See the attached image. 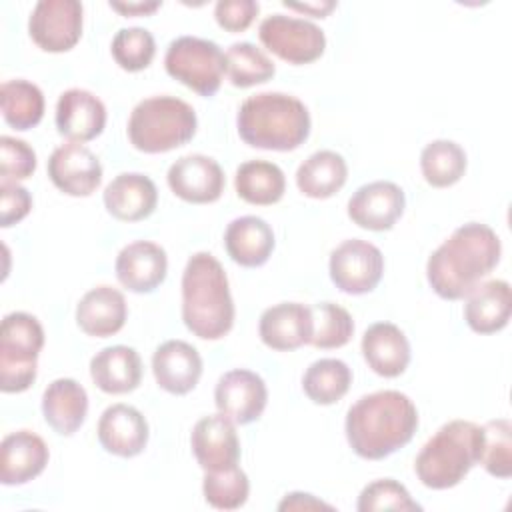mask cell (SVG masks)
I'll use <instances>...</instances> for the list:
<instances>
[{
	"instance_id": "6da1fadb",
	"label": "cell",
	"mask_w": 512,
	"mask_h": 512,
	"mask_svg": "<svg viewBox=\"0 0 512 512\" xmlns=\"http://www.w3.org/2000/svg\"><path fill=\"white\" fill-rule=\"evenodd\" d=\"M500 254V238L488 224H462L428 258V284L440 298L460 300L496 268Z\"/></svg>"
},
{
	"instance_id": "7a4b0ae2",
	"label": "cell",
	"mask_w": 512,
	"mask_h": 512,
	"mask_svg": "<svg viewBox=\"0 0 512 512\" xmlns=\"http://www.w3.org/2000/svg\"><path fill=\"white\" fill-rule=\"evenodd\" d=\"M344 428L354 454L364 460H382L412 440L418 410L406 394L378 390L350 406Z\"/></svg>"
},
{
	"instance_id": "3957f363",
	"label": "cell",
	"mask_w": 512,
	"mask_h": 512,
	"mask_svg": "<svg viewBox=\"0 0 512 512\" xmlns=\"http://www.w3.org/2000/svg\"><path fill=\"white\" fill-rule=\"evenodd\" d=\"M182 320L202 340L224 338L234 324L228 276L210 252H196L182 272Z\"/></svg>"
},
{
	"instance_id": "277c9868",
	"label": "cell",
	"mask_w": 512,
	"mask_h": 512,
	"mask_svg": "<svg viewBox=\"0 0 512 512\" xmlns=\"http://www.w3.org/2000/svg\"><path fill=\"white\" fill-rule=\"evenodd\" d=\"M236 128L252 148L288 152L310 136V112L296 96L260 92L240 104Z\"/></svg>"
},
{
	"instance_id": "5b68a950",
	"label": "cell",
	"mask_w": 512,
	"mask_h": 512,
	"mask_svg": "<svg viewBox=\"0 0 512 512\" xmlns=\"http://www.w3.org/2000/svg\"><path fill=\"white\" fill-rule=\"evenodd\" d=\"M482 426L470 420H450L422 446L414 470L418 480L432 490H446L464 480L480 464Z\"/></svg>"
},
{
	"instance_id": "8992f818",
	"label": "cell",
	"mask_w": 512,
	"mask_h": 512,
	"mask_svg": "<svg viewBox=\"0 0 512 512\" xmlns=\"http://www.w3.org/2000/svg\"><path fill=\"white\" fill-rule=\"evenodd\" d=\"M194 108L176 96H152L138 102L128 120L130 144L146 154L184 146L196 134Z\"/></svg>"
},
{
	"instance_id": "52a82bcc",
	"label": "cell",
	"mask_w": 512,
	"mask_h": 512,
	"mask_svg": "<svg viewBox=\"0 0 512 512\" xmlns=\"http://www.w3.org/2000/svg\"><path fill=\"white\" fill-rule=\"evenodd\" d=\"M44 346V330L36 316L10 312L0 326V390L24 392L36 380L38 354Z\"/></svg>"
},
{
	"instance_id": "ba28073f",
	"label": "cell",
	"mask_w": 512,
	"mask_h": 512,
	"mask_svg": "<svg viewBox=\"0 0 512 512\" xmlns=\"http://www.w3.org/2000/svg\"><path fill=\"white\" fill-rule=\"evenodd\" d=\"M164 68L174 80L210 98L220 90L226 74V54L212 40L180 36L168 44Z\"/></svg>"
},
{
	"instance_id": "9c48e42d",
	"label": "cell",
	"mask_w": 512,
	"mask_h": 512,
	"mask_svg": "<svg viewBox=\"0 0 512 512\" xmlns=\"http://www.w3.org/2000/svg\"><path fill=\"white\" fill-rule=\"evenodd\" d=\"M260 42L266 50L288 64H310L324 54L326 36L310 20L272 14L258 26Z\"/></svg>"
},
{
	"instance_id": "30bf717a",
	"label": "cell",
	"mask_w": 512,
	"mask_h": 512,
	"mask_svg": "<svg viewBox=\"0 0 512 512\" xmlns=\"http://www.w3.org/2000/svg\"><path fill=\"white\" fill-rule=\"evenodd\" d=\"M330 280L346 294L372 292L384 274V256L366 240H344L330 254Z\"/></svg>"
},
{
	"instance_id": "8fae6325",
	"label": "cell",
	"mask_w": 512,
	"mask_h": 512,
	"mask_svg": "<svg viewBox=\"0 0 512 512\" xmlns=\"http://www.w3.org/2000/svg\"><path fill=\"white\" fill-rule=\"evenodd\" d=\"M82 14L78 0H40L28 20L30 38L44 52H68L82 36Z\"/></svg>"
},
{
	"instance_id": "7c38bea8",
	"label": "cell",
	"mask_w": 512,
	"mask_h": 512,
	"mask_svg": "<svg viewBox=\"0 0 512 512\" xmlns=\"http://www.w3.org/2000/svg\"><path fill=\"white\" fill-rule=\"evenodd\" d=\"M214 402L218 412L234 424H250L262 416L268 402V388L260 374L236 368L220 376L214 388Z\"/></svg>"
},
{
	"instance_id": "4fadbf2b",
	"label": "cell",
	"mask_w": 512,
	"mask_h": 512,
	"mask_svg": "<svg viewBox=\"0 0 512 512\" xmlns=\"http://www.w3.org/2000/svg\"><path fill=\"white\" fill-rule=\"evenodd\" d=\"M406 206L404 190L388 180H376L360 186L348 200V218L372 232L390 230Z\"/></svg>"
},
{
	"instance_id": "5bb4252c",
	"label": "cell",
	"mask_w": 512,
	"mask_h": 512,
	"mask_svg": "<svg viewBox=\"0 0 512 512\" xmlns=\"http://www.w3.org/2000/svg\"><path fill=\"white\" fill-rule=\"evenodd\" d=\"M48 176L68 196H90L102 182V164L88 146L68 142L48 158Z\"/></svg>"
},
{
	"instance_id": "9a60e30c",
	"label": "cell",
	"mask_w": 512,
	"mask_h": 512,
	"mask_svg": "<svg viewBox=\"0 0 512 512\" xmlns=\"http://www.w3.org/2000/svg\"><path fill=\"white\" fill-rule=\"evenodd\" d=\"M190 444L204 472H220L238 466L240 442L236 424L220 412L204 416L194 424Z\"/></svg>"
},
{
	"instance_id": "2e32d148",
	"label": "cell",
	"mask_w": 512,
	"mask_h": 512,
	"mask_svg": "<svg viewBox=\"0 0 512 512\" xmlns=\"http://www.w3.org/2000/svg\"><path fill=\"white\" fill-rule=\"evenodd\" d=\"M170 190L190 204L216 202L224 192V172L220 164L204 154L178 158L166 174Z\"/></svg>"
},
{
	"instance_id": "e0dca14e",
	"label": "cell",
	"mask_w": 512,
	"mask_h": 512,
	"mask_svg": "<svg viewBox=\"0 0 512 512\" xmlns=\"http://www.w3.org/2000/svg\"><path fill=\"white\" fill-rule=\"evenodd\" d=\"M118 282L136 294H148L156 290L168 272L166 250L150 240H136L120 250L116 256Z\"/></svg>"
},
{
	"instance_id": "ac0fdd59",
	"label": "cell",
	"mask_w": 512,
	"mask_h": 512,
	"mask_svg": "<svg viewBox=\"0 0 512 512\" xmlns=\"http://www.w3.org/2000/svg\"><path fill=\"white\" fill-rule=\"evenodd\" d=\"M106 126L104 102L84 90L70 88L60 94L56 102V128L70 142H90L102 134Z\"/></svg>"
},
{
	"instance_id": "d6986e66",
	"label": "cell",
	"mask_w": 512,
	"mask_h": 512,
	"mask_svg": "<svg viewBox=\"0 0 512 512\" xmlns=\"http://www.w3.org/2000/svg\"><path fill=\"white\" fill-rule=\"evenodd\" d=\"M148 422L144 414L130 404L108 406L98 420V442L120 458L138 456L148 444Z\"/></svg>"
},
{
	"instance_id": "ffe728a7",
	"label": "cell",
	"mask_w": 512,
	"mask_h": 512,
	"mask_svg": "<svg viewBox=\"0 0 512 512\" xmlns=\"http://www.w3.org/2000/svg\"><path fill=\"white\" fill-rule=\"evenodd\" d=\"M312 312L310 306L300 302H280L266 308L258 322L260 340L280 352L296 350L310 344L312 338Z\"/></svg>"
},
{
	"instance_id": "44dd1931",
	"label": "cell",
	"mask_w": 512,
	"mask_h": 512,
	"mask_svg": "<svg viewBox=\"0 0 512 512\" xmlns=\"http://www.w3.org/2000/svg\"><path fill=\"white\" fill-rule=\"evenodd\" d=\"M156 384L176 396L196 388L202 376V358L198 350L184 340H166L152 356Z\"/></svg>"
},
{
	"instance_id": "7402d4cb",
	"label": "cell",
	"mask_w": 512,
	"mask_h": 512,
	"mask_svg": "<svg viewBox=\"0 0 512 512\" xmlns=\"http://www.w3.org/2000/svg\"><path fill=\"white\" fill-rule=\"evenodd\" d=\"M48 458V446L38 434L30 430L10 432L0 444L2 484L18 486L34 480L46 468Z\"/></svg>"
},
{
	"instance_id": "603a6c76",
	"label": "cell",
	"mask_w": 512,
	"mask_h": 512,
	"mask_svg": "<svg viewBox=\"0 0 512 512\" xmlns=\"http://www.w3.org/2000/svg\"><path fill=\"white\" fill-rule=\"evenodd\" d=\"M158 204L156 184L138 172L118 174L104 190V206L108 214L122 222H138L148 218Z\"/></svg>"
},
{
	"instance_id": "cb8c5ba5",
	"label": "cell",
	"mask_w": 512,
	"mask_h": 512,
	"mask_svg": "<svg viewBox=\"0 0 512 512\" xmlns=\"http://www.w3.org/2000/svg\"><path fill=\"white\" fill-rule=\"evenodd\" d=\"M366 364L384 378L400 376L410 364V342L392 322H376L362 336Z\"/></svg>"
},
{
	"instance_id": "d4e9b609",
	"label": "cell",
	"mask_w": 512,
	"mask_h": 512,
	"mask_svg": "<svg viewBox=\"0 0 512 512\" xmlns=\"http://www.w3.org/2000/svg\"><path fill=\"white\" fill-rule=\"evenodd\" d=\"M126 316V298L112 286H96L88 290L76 306V322L80 330L96 338H108L122 330Z\"/></svg>"
},
{
	"instance_id": "484cf974",
	"label": "cell",
	"mask_w": 512,
	"mask_h": 512,
	"mask_svg": "<svg viewBox=\"0 0 512 512\" xmlns=\"http://www.w3.org/2000/svg\"><path fill=\"white\" fill-rule=\"evenodd\" d=\"M90 376L102 392L126 394L136 390L142 380V360L130 346H106L92 356Z\"/></svg>"
},
{
	"instance_id": "4316f807",
	"label": "cell",
	"mask_w": 512,
	"mask_h": 512,
	"mask_svg": "<svg viewBox=\"0 0 512 512\" xmlns=\"http://www.w3.org/2000/svg\"><path fill=\"white\" fill-rule=\"evenodd\" d=\"M42 414L54 432L72 436L88 414V394L84 386L72 378L50 382L42 394Z\"/></svg>"
},
{
	"instance_id": "83f0119b",
	"label": "cell",
	"mask_w": 512,
	"mask_h": 512,
	"mask_svg": "<svg viewBox=\"0 0 512 512\" xmlns=\"http://www.w3.org/2000/svg\"><path fill=\"white\" fill-rule=\"evenodd\" d=\"M274 232L264 218L240 216L234 218L224 232L228 256L246 268H256L268 262L274 250Z\"/></svg>"
},
{
	"instance_id": "f1b7e54d",
	"label": "cell",
	"mask_w": 512,
	"mask_h": 512,
	"mask_svg": "<svg viewBox=\"0 0 512 512\" xmlns=\"http://www.w3.org/2000/svg\"><path fill=\"white\" fill-rule=\"evenodd\" d=\"M512 292L506 280L478 284L464 304V320L476 334H494L510 320Z\"/></svg>"
},
{
	"instance_id": "f546056e",
	"label": "cell",
	"mask_w": 512,
	"mask_h": 512,
	"mask_svg": "<svg viewBox=\"0 0 512 512\" xmlns=\"http://www.w3.org/2000/svg\"><path fill=\"white\" fill-rule=\"evenodd\" d=\"M348 178L346 160L334 150H318L310 154L296 170L298 190L316 200L334 196Z\"/></svg>"
},
{
	"instance_id": "4dcf8cb0",
	"label": "cell",
	"mask_w": 512,
	"mask_h": 512,
	"mask_svg": "<svg viewBox=\"0 0 512 512\" xmlns=\"http://www.w3.org/2000/svg\"><path fill=\"white\" fill-rule=\"evenodd\" d=\"M236 194L256 206L276 204L286 190V178L278 164L268 160H248L238 166L234 176Z\"/></svg>"
},
{
	"instance_id": "1f68e13d",
	"label": "cell",
	"mask_w": 512,
	"mask_h": 512,
	"mask_svg": "<svg viewBox=\"0 0 512 512\" xmlns=\"http://www.w3.org/2000/svg\"><path fill=\"white\" fill-rule=\"evenodd\" d=\"M0 108L8 126L30 130L44 116V94L28 80H6L0 86Z\"/></svg>"
},
{
	"instance_id": "d6a6232c",
	"label": "cell",
	"mask_w": 512,
	"mask_h": 512,
	"mask_svg": "<svg viewBox=\"0 0 512 512\" xmlns=\"http://www.w3.org/2000/svg\"><path fill=\"white\" fill-rule=\"evenodd\" d=\"M352 384V372L346 362L338 358H320L312 362L302 376V390L314 404L338 402Z\"/></svg>"
},
{
	"instance_id": "836d02e7",
	"label": "cell",
	"mask_w": 512,
	"mask_h": 512,
	"mask_svg": "<svg viewBox=\"0 0 512 512\" xmlns=\"http://www.w3.org/2000/svg\"><path fill=\"white\" fill-rule=\"evenodd\" d=\"M424 180L434 188L456 184L466 172V152L452 140H432L420 154Z\"/></svg>"
},
{
	"instance_id": "e575fe53",
	"label": "cell",
	"mask_w": 512,
	"mask_h": 512,
	"mask_svg": "<svg viewBox=\"0 0 512 512\" xmlns=\"http://www.w3.org/2000/svg\"><path fill=\"white\" fill-rule=\"evenodd\" d=\"M274 72V62L252 42H234L226 50V74L236 88L264 84Z\"/></svg>"
},
{
	"instance_id": "d590c367",
	"label": "cell",
	"mask_w": 512,
	"mask_h": 512,
	"mask_svg": "<svg viewBox=\"0 0 512 512\" xmlns=\"http://www.w3.org/2000/svg\"><path fill=\"white\" fill-rule=\"evenodd\" d=\"M312 338L310 344L320 350L340 348L350 342L354 334V320L350 312L334 302H318L310 306Z\"/></svg>"
},
{
	"instance_id": "8d00e7d4",
	"label": "cell",
	"mask_w": 512,
	"mask_h": 512,
	"mask_svg": "<svg viewBox=\"0 0 512 512\" xmlns=\"http://www.w3.org/2000/svg\"><path fill=\"white\" fill-rule=\"evenodd\" d=\"M480 464L496 478L512 476V424L508 418H496L482 426Z\"/></svg>"
},
{
	"instance_id": "74e56055",
	"label": "cell",
	"mask_w": 512,
	"mask_h": 512,
	"mask_svg": "<svg viewBox=\"0 0 512 512\" xmlns=\"http://www.w3.org/2000/svg\"><path fill=\"white\" fill-rule=\"evenodd\" d=\"M202 492L210 506L218 510H234L248 500L250 482L246 472L240 466H234L220 472H206Z\"/></svg>"
},
{
	"instance_id": "f35d334b",
	"label": "cell",
	"mask_w": 512,
	"mask_h": 512,
	"mask_svg": "<svg viewBox=\"0 0 512 512\" xmlns=\"http://www.w3.org/2000/svg\"><path fill=\"white\" fill-rule=\"evenodd\" d=\"M156 54L154 36L146 28H122L112 40V56L126 72H140L150 66Z\"/></svg>"
},
{
	"instance_id": "ab89813d",
	"label": "cell",
	"mask_w": 512,
	"mask_h": 512,
	"mask_svg": "<svg viewBox=\"0 0 512 512\" xmlns=\"http://www.w3.org/2000/svg\"><path fill=\"white\" fill-rule=\"evenodd\" d=\"M358 512L374 510H422V506L412 500L406 486L392 478H380L366 484L358 496Z\"/></svg>"
},
{
	"instance_id": "60d3db41",
	"label": "cell",
	"mask_w": 512,
	"mask_h": 512,
	"mask_svg": "<svg viewBox=\"0 0 512 512\" xmlns=\"http://www.w3.org/2000/svg\"><path fill=\"white\" fill-rule=\"evenodd\" d=\"M36 170V152L24 140L0 138V176L2 180L18 182L30 178Z\"/></svg>"
},
{
	"instance_id": "b9f144b4",
	"label": "cell",
	"mask_w": 512,
	"mask_h": 512,
	"mask_svg": "<svg viewBox=\"0 0 512 512\" xmlns=\"http://www.w3.org/2000/svg\"><path fill=\"white\" fill-rule=\"evenodd\" d=\"M258 10L260 6L254 0H220L214 6V18L228 32H244L258 16Z\"/></svg>"
},
{
	"instance_id": "7bdbcfd3",
	"label": "cell",
	"mask_w": 512,
	"mask_h": 512,
	"mask_svg": "<svg viewBox=\"0 0 512 512\" xmlns=\"http://www.w3.org/2000/svg\"><path fill=\"white\" fill-rule=\"evenodd\" d=\"M0 222L2 228H8L16 222H20L22 218L28 216L30 208H32V198L30 192L20 186L18 182H10V180H2L0 182Z\"/></svg>"
},
{
	"instance_id": "ee69618b",
	"label": "cell",
	"mask_w": 512,
	"mask_h": 512,
	"mask_svg": "<svg viewBox=\"0 0 512 512\" xmlns=\"http://www.w3.org/2000/svg\"><path fill=\"white\" fill-rule=\"evenodd\" d=\"M334 510L330 504L318 500L316 496L312 494H306V492H290L284 496V500L278 504V510L286 512V510Z\"/></svg>"
},
{
	"instance_id": "f6af8a7d",
	"label": "cell",
	"mask_w": 512,
	"mask_h": 512,
	"mask_svg": "<svg viewBox=\"0 0 512 512\" xmlns=\"http://www.w3.org/2000/svg\"><path fill=\"white\" fill-rule=\"evenodd\" d=\"M162 2H110V8L122 16H146L158 10Z\"/></svg>"
},
{
	"instance_id": "bcb514c9",
	"label": "cell",
	"mask_w": 512,
	"mask_h": 512,
	"mask_svg": "<svg viewBox=\"0 0 512 512\" xmlns=\"http://www.w3.org/2000/svg\"><path fill=\"white\" fill-rule=\"evenodd\" d=\"M286 8H292V10H298V12H304V14H310L314 18H326L334 8H336V2H304V4H292V2H284Z\"/></svg>"
}]
</instances>
